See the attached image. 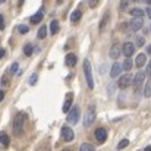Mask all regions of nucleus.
Wrapping results in <instances>:
<instances>
[{"label":"nucleus","instance_id":"f257e3e1","mask_svg":"<svg viewBox=\"0 0 151 151\" xmlns=\"http://www.w3.org/2000/svg\"><path fill=\"white\" fill-rule=\"evenodd\" d=\"M25 123H27V113L25 111H19L15 116V119H13V132H15V135H18V137L22 135Z\"/></svg>","mask_w":151,"mask_h":151},{"label":"nucleus","instance_id":"f03ea898","mask_svg":"<svg viewBox=\"0 0 151 151\" xmlns=\"http://www.w3.org/2000/svg\"><path fill=\"white\" fill-rule=\"evenodd\" d=\"M84 75H85V79H87V85L90 90L94 88V79H93V69H91V63L90 60H84Z\"/></svg>","mask_w":151,"mask_h":151},{"label":"nucleus","instance_id":"7ed1b4c3","mask_svg":"<svg viewBox=\"0 0 151 151\" xmlns=\"http://www.w3.org/2000/svg\"><path fill=\"white\" fill-rule=\"evenodd\" d=\"M94 120H96V109H94V106H90L88 110H87V113H85L84 126H85V128H90V126L94 123Z\"/></svg>","mask_w":151,"mask_h":151},{"label":"nucleus","instance_id":"20e7f679","mask_svg":"<svg viewBox=\"0 0 151 151\" xmlns=\"http://www.w3.org/2000/svg\"><path fill=\"white\" fill-rule=\"evenodd\" d=\"M79 114H81L79 107H78V106H73V107L70 109V111L68 113V122L72 123V125H76L78 120H79Z\"/></svg>","mask_w":151,"mask_h":151},{"label":"nucleus","instance_id":"39448f33","mask_svg":"<svg viewBox=\"0 0 151 151\" xmlns=\"http://www.w3.org/2000/svg\"><path fill=\"white\" fill-rule=\"evenodd\" d=\"M132 82H134L132 76H131L129 73H126V75H122V76L119 78V81H117V87H119L120 90H125V88H128Z\"/></svg>","mask_w":151,"mask_h":151},{"label":"nucleus","instance_id":"423d86ee","mask_svg":"<svg viewBox=\"0 0 151 151\" xmlns=\"http://www.w3.org/2000/svg\"><path fill=\"white\" fill-rule=\"evenodd\" d=\"M122 53L125 54V57H126V59H131V56L135 53V44H134V43H131V41L123 43V46H122Z\"/></svg>","mask_w":151,"mask_h":151},{"label":"nucleus","instance_id":"0eeeda50","mask_svg":"<svg viewBox=\"0 0 151 151\" xmlns=\"http://www.w3.org/2000/svg\"><path fill=\"white\" fill-rule=\"evenodd\" d=\"M145 75H147V73H145V72H141V70L135 75V78H134V82H132V84H134V88H135V91H137V93H138V88L144 84V81H145Z\"/></svg>","mask_w":151,"mask_h":151},{"label":"nucleus","instance_id":"6e6552de","mask_svg":"<svg viewBox=\"0 0 151 151\" xmlns=\"http://www.w3.org/2000/svg\"><path fill=\"white\" fill-rule=\"evenodd\" d=\"M144 25V21L141 18H134L131 22H129V29L131 31H139Z\"/></svg>","mask_w":151,"mask_h":151},{"label":"nucleus","instance_id":"1a4fd4ad","mask_svg":"<svg viewBox=\"0 0 151 151\" xmlns=\"http://www.w3.org/2000/svg\"><path fill=\"white\" fill-rule=\"evenodd\" d=\"M62 137H63V139L65 141H68V142H70L72 139H73V131L69 128V126H62Z\"/></svg>","mask_w":151,"mask_h":151},{"label":"nucleus","instance_id":"9d476101","mask_svg":"<svg viewBox=\"0 0 151 151\" xmlns=\"http://www.w3.org/2000/svg\"><path fill=\"white\" fill-rule=\"evenodd\" d=\"M120 53H122V47H120L119 44H113L110 51H109V56H110L113 60H116V59L120 56Z\"/></svg>","mask_w":151,"mask_h":151},{"label":"nucleus","instance_id":"9b49d317","mask_svg":"<svg viewBox=\"0 0 151 151\" xmlns=\"http://www.w3.org/2000/svg\"><path fill=\"white\" fill-rule=\"evenodd\" d=\"M122 69H123V68H122L120 63H117V62L113 63V66H111V69H110V76H111V78H117V76L120 75Z\"/></svg>","mask_w":151,"mask_h":151},{"label":"nucleus","instance_id":"f8f14e48","mask_svg":"<svg viewBox=\"0 0 151 151\" xmlns=\"http://www.w3.org/2000/svg\"><path fill=\"white\" fill-rule=\"evenodd\" d=\"M72 97H73V94H72V93L66 94V100H65L63 109H62L65 113H69V111H70V109H72Z\"/></svg>","mask_w":151,"mask_h":151},{"label":"nucleus","instance_id":"ddd939ff","mask_svg":"<svg viewBox=\"0 0 151 151\" xmlns=\"http://www.w3.org/2000/svg\"><path fill=\"white\" fill-rule=\"evenodd\" d=\"M106 138H107V131H106L104 128H99V129L96 131V139H97L99 142H104Z\"/></svg>","mask_w":151,"mask_h":151},{"label":"nucleus","instance_id":"4468645a","mask_svg":"<svg viewBox=\"0 0 151 151\" xmlns=\"http://www.w3.org/2000/svg\"><path fill=\"white\" fill-rule=\"evenodd\" d=\"M65 63H66V66H69V68L75 66V65H76V56H75L73 53L66 54V57H65Z\"/></svg>","mask_w":151,"mask_h":151},{"label":"nucleus","instance_id":"2eb2a0df","mask_svg":"<svg viewBox=\"0 0 151 151\" xmlns=\"http://www.w3.org/2000/svg\"><path fill=\"white\" fill-rule=\"evenodd\" d=\"M145 62H147V56H145L144 53H139V54L137 56V59H135V66H137V68H142V66L145 65Z\"/></svg>","mask_w":151,"mask_h":151},{"label":"nucleus","instance_id":"dca6fc26","mask_svg":"<svg viewBox=\"0 0 151 151\" xmlns=\"http://www.w3.org/2000/svg\"><path fill=\"white\" fill-rule=\"evenodd\" d=\"M129 15H131L132 18H141V19H142V16H144V10L139 9V7H132V9L129 10Z\"/></svg>","mask_w":151,"mask_h":151},{"label":"nucleus","instance_id":"f3484780","mask_svg":"<svg viewBox=\"0 0 151 151\" xmlns=\"http://www.w3.org/2000/svg\"><path fill=\"white\" fill-rule=\"evenodd\" d=\"M43 16H44V13H43V9H41L38 13H35V15L31 16V24H40L43 21Z\"/></svg>","mask_w":151,"mask_h":151},{"label":"nucleus","instance_id":"a211bd4d","mask_svg":"<svg viewBox=\"0 0 151 151\" xmlns=\"http://www.w3.org/2000/svg\"><path fill=\"white\" fill-rule=\"evenodd\" d=\"M57 32H59V21L53 19L50 22V34L54 35V34H57Z\"/></svg>","mask_w":151,"mask_h":151},{"label":"nucleus","instance_id":"6ab92c4d","mask_svg":"<svg viewBox=\"0 0 151 151\" xmlns=\"http://www.w3.org/2000/svg\"><path fill=\"white\" fill-rule=\"evenodd\" d=\"M37 37H38L40 40H44V38L47 37V27H46V25H41V27H40V29H38V32H37Z\"/></svg>","mask_w":151,"mask_h":151},{"label":"nucleus","instance_id":"aec40b11","mask_svg":"<svg viewBox=\"0 0 151 151\" xmlns=\"http://www.w3.org/2000/svg\"><path fill=\"white\" fill-rule=\"evenodd\" d=\"M9 142H10V139H9L7 134L1 132V134H0V144H1L3 147H9Z\"/></svg>","mask_w":151,"mask_h":151},{"label":"nucleus","instance_id":"412c9836","mask_svg":"<svg viewBox=\"0 0 151 151\" xmlns=\"http://www.w3.org/2000/svg\"><path fill=\"white\" fill-rule=\"evenodd\" d=\"M81 16H82V12L81 10H73L72 15H70V21L72 22H78L81 19Z\"/></svg>","mask_w":151,"mask_h":151},{"label":"nucleus","instance_id":"4be33fe9","mask_svg":"<svg viewBox=\"0 0 151 151\" xmlns=\"http://www.w3.org/2000/svg\"><path fill=\"white\" fill-rule=\"evenodd\" d=\"M144 96H145L147 99H150V97H151V78L147 81V84H145V88H144Z\"/></svg>","mask_w":151,"mask_h":151},{"label":"nucleus","instance_id":"5701e85b","mask_svg":"<svg viewBox=\"0 0 151 151\" xmlns=\"http://www.w3.org/2000/svg\"><path fill=\"white\" fill-rule=\"evenodd\" d=\"M132 66H134V63H132V60L131 59H125V62H123V65H122V68L125 69V70H131L132 69Z\"/></svg>","mask_w":151,"mask_h":151},{"label":"nucleus","instance_id":"b1692460","mask_svg":"<svg viewBox=\"0 0 151 151\" xmlns=\"http://www.w3.org/2000/svg\"><path fill=\"white\" fill-rule=\"evenodd\" d=\"M109 19H110V15H109V13H106V15H104V18L101 19V22H100V31H103V29L106 28V25H107Z\"/></svg>","mask_w":151,"mask_h":151},{"label":"nucleus","instance_id":"393cba45","mask_svg":"<svg viewBox=\"0 0 151 151\" xmlns=\"http://www.w3.org/2000/svg\"><path fill=\"white\" fill-rule=\"evenodd\" d=\"M1 85L3 87H9L10 85V76L9 75H3L1 76Z\"/></svg>","mask_w":151,"mask_h":151},{"label":"nucleus","instance_id":"a878e982","mask_svg":"<svg viewBox=\"0 0 151 151\" xmlns=\"http://www.w3.org/2000/svg\"><path fill=\"white\" fill-rule=\"evenodd\" d=\"M79 151H94V147H93L91 144L85 142V144H82V145L79 147Z\"/></svg>","mask_w":151,"mask_h":151},{"label":"nucleus","instance_id":"bb28decb","mask_svg":"<svg viewBox=\"0 0 151 151\" xmlns=\"http://www.w3.org/2000/svg\"><path fill=\"white\" fill-rule=\"evenodd\" d=\"M32 51H34V47H32L31 44H25V47H24V53H25L27 56H31V54H32Z\"/></svg>","mask_w":151,"mask_h":151},{"label":"nucleus","instance_id":"cd10ccee","mask_svg":"<svg viewBox=\"0 0 151 151\" xmlns=\"http://www.w3.org/2000/svg\"><path fill=\"white\" fill-rule=\"evenodd\" d=\"M128 144H129V141H128V139H122V141L117 144V150H123L125 147H128Z\"/></svg>","mask_w":151,"mask_h":151},{"label":"nucleus","instance_id":"c85d7f7f","mask_svg":"<svg viewBox=\"0 0 151 151\" xmlns=\"http://www.w3.org/2000/svg\"><path fill=\"white\" fill-rule=\"evenodd\" d=\"M18 69H19V65H18L16 62H15V63H12V66H10V73H12V75H15V73L18 72ZM18 73H19V72H18Z\"/></svg>","mask_w":151,"mask_h":151},{"label":"nucleus","instance_id":"c756f323","mask_svg":"<svg viewBox=\"0 0 151 151\" xmlns=\"http://www.w3.org/2000/svg\"><path fill=\"white\" fill-rule=\"evenodd\" d=\"M28 29H29V28H28L27 25H19V32H21V34H27Z\"/></svg>","mask_w":151,"mask_h":151},{"label":"nucleus","instance_id":"7c9ffc66","mask_svg":"<svg viewBox=\"0 0 151 151\" xmlns=\"http://www.w3.org/2000/svg\"><path fill=\"white\" fill-rule=\"evenodd\" d=\"M137 46H144V37H137Z\"/></svg>","mask_w":151,"mask_h":151},{"label":"nucleus","instance_id":"2f4dec72","mask_svg":"<svg viewBox=\"0 0 151 151\" xmlns=\"http://www.w3.org/2000/svg\"><path fill=\"white\" fill-rule=\"evenodd\" d=\"M35 81H37V73H34V75L29 78V84H31V85H34V84H35Z\"/></svg>","mask_w":151,"mask_h":151},{"label":"nucleus","instance_id":"473e14b6","mask_svg":"<svg viewBox=\"0 0 151 151\" xmlns=\"http://www.w3.org/2000/svg\"><path fill=\"white\" fill-rule=\"evenodd\" d=\"M96 6H99V1L97 0H91L90 1V7H96Z\"/></svg>","mask_w":151,"mask_h":151},{"label":"nucleus","instance_id":"72a5a7b5","mask_svg":"<svg viewBox=\"0 0 151 151\" xmlns=\"http://www.w3.org/2000/svg\"><path fill=\"white\" fill-rule=\"evenodd\" d=\"M0 29H4V19L1 15H0Z\"/></svg>","mask_w":151,"mask_h":151},{"label":"nucleus","instance_id":"f704fd0d","mask_svg":"<svg viewBox=\"0 0 151 151\" xmlns=\"http://www.w3.org/2000/svg\"><path fill=\"white\" fill-rule=\"evenodd\" d=\"M145 73H148V75H151V60L148 62V65H147V70H145Z\"/></svg>","mask_w":151,"mask_h":151},{"label":"nucleus","instance_id":"c9c22d12","mask_svg":"<svg viewBox=\"0 0 151 151\" xmlns=\"http://www.w3.org/2000/svg\"><path fill=\"white\" fill-rule=\"evenodd\" d=\"M126 6H128V1H122V3H120V10L126 9Z\"/></svg>","mask_w":151,"mask_h":151},{"label":"nucleus","instance_id":"e433bc0d","mask_svg":"<svg viewBox=\"0 0 151 151\" xmlns=\"http://www.w3.org/2000/svg\"><path fill=\"white\" fill-rule=\"evenodd\" d=\"M145 13H147V16H148V18H150V19H151V6H148V7H147V10H145Z\"/></svg>","mask_w":151,"mask_h":151},{"label":"nucleus","instance_id":"4c0bfd02","mask_svg":"<svg viewBox=\"0 0 151 151\" xmlns=\"http://www.w3.org/2000/svg\"><path fill=\"white\" fill-rule=\"evenodd\" d=\"M3 97H4V91H1V90H0V101L3 100Z\"/></svg>","mask_w":151,"mask_h":151},{"label":"nucleus","instance_id":"58836bf2","mask_svg":"<svg viewBox=\"0 0 151 151\" xmlns=\"http://www.w3.org/2000/svg\"><path fill=\"white\" fill-rule=\"evenodd\" d=\"M3 56H4V50H3V49H0V59H1Z\"/></svg>","mask_w":151,"mask_h":151},{"label":"nucleus","instance_id":"ea45409f","mask_svg":"<svg viewBox=\"0 0 151 151\" xmlns=\"http://www.w3.org/2000/svg\"><path fill=\"white\" fill-rule=\"evenodd\" d=\"M147 53H148V54H151V44L147 47Z\"/></svg>","mask_w":151,"mask_h":151},{"label":"nucleus","instance_id":"a19ab883","mask_svg":"<svg viewBox=\"0 0 151 151\" xmlns=\"http://www.w3.org/2000/svg\"><path fill=\"white\" fill-rule=\"evenodd\" d=\"M144 151H151V145H148V147H145V150Z\"/></svg>","mask_w":151,"mask_h":151},{"label":"nucleus","instance_id":"79ce46f5","mask_svg":"<svg viewBox=\"0 0 151 151\" xmlns=\"http://www.w3.org/2000/svg\"><path fill=\"white\" fill-rule=\"evenodd\" d=\"M150 29H151V25H150Z\"/></svg>","mask_w":151,"mask_h":151},{"label":"nucleus","instance_id":"37998d69","mask_svg":"<svg viewBox=\"0 0 151 151\" xmlns=\"http://www.w3.org/2000/svg\"><path fill=\"white\" fill-rule=\"evenodd\" d=\"M65 151H69V150H65Z\"/></svg>","mask_w":151,"mask_h":151}]
</instances>
